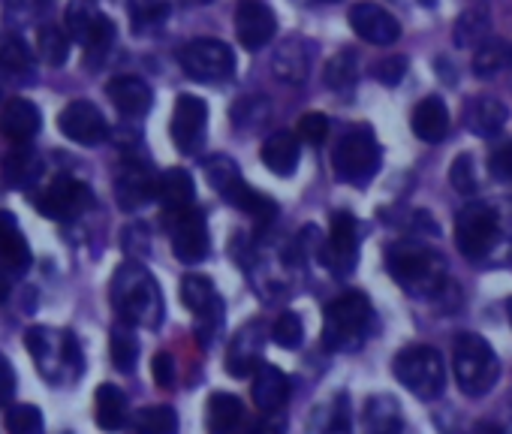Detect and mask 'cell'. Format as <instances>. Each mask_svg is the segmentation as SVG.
Returning a JSON list of instances; mask_svg holds the SVG:
<instances>
[{"instance_id": "cell-58", "label": "cell", "mask_w": 512, "mask_h": 434, "mask_svg": "<svg viewBox=\"0 0 512 434\" xmlns=\"http://www.w3.org/2000/svg\"><path fill=\"white\" fill-rule=\"evenodd\" d=\"M506 317H509V323H512V299L506 302Z\"/></svg>"}, {"instance_id": "cell-28", "label": "cell", "mask_w": 512, "mask_h": 434, "mask_svg": "<svg viewBox=\"0 0 512 434\" xmlns=\"http://www.w3.org/2000/svg\"><path fill=\"white\" fill-rule=\"evenodd\" d=\"M260 157H263V163H266L275 175H281V178L293 175V172H296V166H299V157H302L299 136H296V133H290V130H278V133H272V136L263 142Z\"/></svg>"}, {"instance_id": "cell-14", "label": "cell", "mask_w": 512, "mask_h": 434, "mask_svg": "<svg viewBox=\"0 0 512 434\" xmlns=\"http://www.w3.org/2000/svg\"><path fill=\"white\" fill-rule=\"evenodd\" d=\"M320 260L335 272V275H350L359 260V227L350 211H335L332 214V230L329 239L323 242Z\"/></svg>"}, {"instance_id": "cell-53", "label": "cell", "mask_w": 512, "mask_h": 434, "mask_svg": "<svg viewBox=\"0 0 512 434\" xmlns=\"http://www.w3.org/2000/svg\"><path fill=\"white\" fill-rule=\"evenodd\" d=\"M244 434H284V416L281 413H263L260 419H253Z\"/></svg>"}, {"instance_id": "cell-31", "label": "cell", "mask_w": 512, "mask_h": 434, "mask_svg": "<svg viewBox=\"0 0 512 434\" xmlns=\"http://www.w3.org/2000/svg\"><path fill=\"white\" fill-rule=\"evenodd\" d=\"M410 127L422 142H440L449 133V109H446V103L440 97H425L413 109Z\"/></svg>"}, {"instance_id": "cell-29", "label": "cell", "mask_w": 512, "mask_h": 434, "mask_svg": "<svg viewBox=\"0 0 512 434\" xmlns=\"http://www.w3.org/2000/svg\"><path fill=\"white\" fill-rule=\"evenodd\" d=\"M464 118H467V127H470L476 136H494V133H500L503 124L509 121V109H506L497 97H491V94H476V97L467 103Z\"/></svg>"}, {"instance_id": "cell-26", "label": "cell", "mask_w": 512, "mask_h": 434, "mask_svg": "<svg viewBox=\"0 0 512 434\" xmlns=\"http://www.w3.org/2000/svg\"><path fill=\"white\" fill-rule=\"evenodd\" d=\"M196 199V184L187 169H166L157 175V202L163 205L166 214H181L193 208Z\"/></svg>"}, {"instance_id": "cell-33", "label": "cell", "mask_w": 512, "mask_h": 434, "mask_svg": "<svg viewBox=\"0 0 512 434\" xmlns=\"http://www.w3.org/2000/svg\"><path fill=\"white\" fill-rule=\"evenodd\" d=\"M127 395L112 386V383H103L94 395V416H97V425L103 431H121L127 425Z\"/></svg>"}, {"instance_id": "cell-6", "label": "cell", "mask_w": 512, "mask_h": 434, "mask_svg": "<svg viewBox=\"0 0 512 434\" xmlns=\"http://www.w3.org/2000/svg\"><path fill=\"white\" fill-rule=\"evenodd\" d=\"M25 341H28V350L46 380L64 383V380H73L82 374V353L70 332L34 326V329H28Z\"/></svg>"}, {"instance_id": "cell-60", "label": "cell", "mask_w": 512, "mask_h": 434, "mask_svg": "<svg viewBox=\"0 0 512 434\" xmlns=\"http://www.w3.org/2000/svg\"><path fill=\"white\" fill-rule=\"evenodd\" d=\"M196 4H214V0H196Z\"/></svg>"}, {"instance_id": "cell-42", "label": "cell", "mask_w": 512, "mask_h": 434, "mask_svg": "<svg viewBox=\"0 0 512 434\" xmlns=\"http://www.w3.org/2000/svg\"><path fill=\"white\" fill-rule=\"evenodd\" d=\"M169 16V4L166 0H130V19H133V31L145 34L157 25H163Z\"/></svg>"}, {"instance_id": "cell-36", "label": "cell", "mask_w": 512, "mask_h": 434, "mask_svg": "<svg viewBox=\"0 0 512 434\" xmlns=\"http://www.w3.org/2000/svg\"><path fill=\"white\" fill-rule=\"evenodd\" d=\"M37 58H43L49 67H64L70 58V34L61 25H43L37 31Z\"/></svg>"}, {"instance_id": "cell-32", "label": "cell", "mask_w": 512, "mask_h": 434, "mask_svg": "<svg viewBox=\"0 0 512 434\" xmlns=\"http://www.w3.org/2000/svg\"><path fill=\"white\" fill-rule=\"evenodd\" d=\"M43 175V160L31 145H16L4 160V178L16 190H31Z\"/></svg>"}, {"instance_id": "cell-43", "label": "cell", "mask_w": 512, "mask_h": 434, "mask_svg": "<svg viewBox=\"0 0 512 434\" xmlns=\"http://www.w3.org/2000/svg\"><path fill=\"white\" fill-rule=\"evenodd\" d=\"M7 434H46V419L34 404H13L7 410Z\"/></svg>"}, {"instance_id": "cell-24", "label": "cell", "mask_w": 512, "mask_h": 434, "mask_svg": "<svg viewBox=\"0 0 512 434\" xmlns=\"http://www.w3.org/2000/svg\"><path fill=\"white\" fill-rule=\"evenodd\" d=\"M106 97L112 100V106L127 115V118H142L148 115L151 103H154V91L148 88V82H142L139 76H115L106 85Z\"/></svg>"}, {"instance_id": "cell-45", "label": "cell", "mask_w": 512, "mask_h": 434, "mask_svg": "<svg viewBox=\"0 0 512 434\" xmlns=\"http://www.w3.org/2000/svg\"><path fill=\"white\" fill-rule=\"evenodd\" d=\"M0 61H4V67L10 70L13 82H34V76H31L34 73V55L19 40L0 49Z\"/></svg>"}, {"instance_id": "cell-37", "label": "cell", "mask_w": 512, "mask_h": 434, "mask_svg": "<svg viewBox=\"0 0 512 434\" xmlns=\"http://www.w3.org/2000/svg\"><path fill=\"white\" fill-rule=\"evenodd\" d=\"M512 64V46L503 40H485L482 46H476L473 55V73L476 76H497Z\"/></svg>"}, {"instance_id": "cell-7", "label": "cell", "mask_w": 512, "mask_h": 434, "mask_svg": "<svg viewBox=\"0 0 512 434\" xmlns=\"http://www.w3.org/2000/svg\"><path fill=\"white\" fill-rule=\"evenodd\" d=\"M392 371H395V380L413 392L416 398L422 401H434L443 395V386H446V368H443V359L434 347L428 344H410L404 347L395 362H392Z\"/></svg>"}, {"instance_id": "cell-46", "label": "cell", "mask_w": 512, "mask_h": 434, "mask_svg": "<svg viewBox=\"0 0 512 434\" xmlns=\"http://www.w3.org/2000/svg\"><path fill=\"white\" fill-rule=\"evenodd\" d=\"M272 338H275V344L284 347V350L302 347V341H305V323H302V317H299L296 311H284V314L275 320V326H272Z\"/></svg>"}, {"instance_id": "cell-35", "label": "cell", "mask_w": 512, "mask_h": 434, "mask_svg": "<svg viewBox=\"0 0 512 434\" xmlns=\"http://www.w3.org/2000/svg\"><path fill=\"white\" fill-rule=\"evenodd\" d=\"M311 434H353V419H350V398L335 395L329 404L314 407L311 413Z\"/></svg>"}, {"instance_id": "cell-4", "label": "cell", "mask_w": 512, "mask_h": 434, "mask_svg": "<svg viewBox=\"0 0 512 434\" xmlns=\"http://www.w3.org/2000/svg\"><path fill=\"white\" fill-rule=\"evenodd\" d=\"M452 368H455V380H458L461 392L470 395V398H479V395L491 392L497 377H500V359H497L494 347L476 332L455 335Z\"/></svg>"}, {"instance_id": "cell-9", "label": "cell", "mask_w": 512, "mask_h": 434, "mask_svg": "<svg viewBox=\"0 0 512 434\" xmlns=\"http://www.w3.org/2000/svg\"><path fill=\"white\" fill-rule=\"evenodd\" d=\"M497 211L488 202H467L455 217V245L467 260H482L497 242Z\"/></svg>"}, {"instance_id": "cell-5", "label": "cell", "mask_w": 512, "mask_h": 434, "mask_svg": "<svg viewBox=\"0 0 512 434\" xmlns=\"http://www.w3.org/2000/svg\"><path fill=\"white\" fill-rule=\"evenodd\" d=\"M380 163H383V148L371 127H350L332 151V169L341 184H353V187L371 184L374 175L380 172Z\"/></svg>"}, {"instance_id": "cell-22", "label": "cell", "mask_w": 512, "mask_h": 434, "mask_svg": "<svg viewBox=\"0 0 512 434\" xmlns=\"http://www.w3.org/2000/svg\"><path fill=\"white\" fill-rule=\"evenodd\" d=\"M115 196L124 211H139L145 202L157 199V175L145 163H127L115 178Z\"/></svg>"}, {"instance_id": "cell-39", "label": "cell", "mask_w": 512, "mask_h": 434, "mask_svg": "<svg viewBox=\"0 0 512 434\" xmlns=\"http://www.w3.org/2000/svg\"><path fill=\"white\" fill-rule=\"evenodd\" d=\"M136 434H175L178 431V416L169 404H154L142 407L133 419Z\"/></svg>"}, {"instance_id": "cell-10", "label": "cell", "mask_w": 512, "mask_h": 434, "mask_svg": "<svg viewBox=\"0 0 512 434\" xmlns=\"http://www.w3.org/2000/svg\"><path fill=\"white\" fill-rule=\"evenodd\" d=\"M64 28L70 40L85 46V55H103L115 43V25L106 13H100L88 0H73L67 7Z\"/></svg>"}, {"instance_id": "cell-25", "label": "cell", "mask_w": 512, "mask_h": 434, "mask_svg": "<svg viewBox=\"0 0 512 434\" xmlns=\"http://www.w3.org/2000/svg\"><path fill=\"white\" fill-rule=\"evenodd\" d=\"M311 43L302 37H290L278 52H275V76L287 85H302L311 76Z\"/></svg>"}, {"instance_id": "cell-8", "label": "cell", "mask_w": 512, "mask_h": 434, "mask_svg": "<svg viewBox=\"0 0 512 434\" xmlns=\"http://www.w3.org/2000/svg\"><path fill=\"white\" fill-rule=\"evenodd\" d=\"M178 64L181 70L202 85H217V82H229L235 73V52L223 43V40H193L178 52Z\"/></svg>"}, {"instance_id": "cell-44", "label": "cell", "mask_w": 512, "mask_h": 434, "mask_svg": "<svg viewBox=\"0 0 512 434\" xmlns=\"http://www.w3.org/2000/svg\"><path fill=\"white\" fill-rule=\"evenodd\" d=\"M202 169H205V178H208V184H211L217 193H223L226 187H232V184L241 178V172H238V163H235L232 157H226V154H211V157H205Z\"/></svg>"}, {"instance_id": "cell-21", "label": "cell", "mask_w": 512, "mask_h": 434, "mask_svg": "<svg viewBox=\"0 0 512 434\" xmlns=\"http://www.w3.org/2000/svg\"><path fill=\"white\" fill-rule=\"evenodd\" d=\"M43 127L40 109L25 97H10L0 109V136L10 139L13 145H28Z\"/></svg>"}, {"instance_id": "cell-48", "label": "cell", "mask_w": 512, "mask_h": 434, "mask_svg": "<svg viewBox=\"0 0 512 434\" xmlns=\"http://www.w3.org/2000/svg\"><path fill=\"white\" fill-rule=\"evenodd\" d=\"M449 181L458 193H473L476 190V163L470 154H458L449 169Z\"/></svg>"}, {"instance_id": "cell-11", "label": "cell", "mask_w": 512, "mask_h": 434, "mask_svg": "<svg viewBox=\"0 0 512 434\" xmlns=\"http://www.w3.org/2000/svg\"><path fill=\"white\" fill-rule=\"evenodd\" d=\"M34 205L49 221H76V217H82L94 205V190L73 175H61L46 190H40Z\"/></svg>"}, {"instance_id": "cell-1", "label": "cell", "mask_w": 512, "mask_h": 434, "mask_svg": "<svg viewBox=\"0 0 512 434\" xmlns=\"http://www.w3.org/2000/svg\"><path fill=\"white\" fill-rule=\"evenodd\" d=\"M109 296L121 323L145 329H157L163 323V293L154 275L139 260L118 266V272L112 275Z\"/></svg>"}, {"instance_id": "cell-20", "label": "cell", "mask_w": 512, "mask_h": 434, "mask_svg": "<svg viewBox=\"0 0 512 434\" xmlns=\"http://www.w3.org/2000/svg\"><path fill=\"white\" fill-rule=\"evenodd\" d=\"M290 377L278 368L263 362L260 368L253 371V386H250V398L253 404L260 407V413H281L290 401Z\"/></svg>"}, {"instance_id": "cell-41", "label": "cell", "mask_w": 512, "mask_h": 434, "mask_svg": "<svg viewBox=\"0 0 512 434\" xmlns=\"http://www.w3.org/2000/svg\"><path fill=\"white\" fill-rule=\"evenodd\" d=\"M488 40V10H467L455 22V43L458 46H482Z\"/></svg>"}, {"instance_id": "cell-18", "label": "cell", "mask_w": 512, "mask_h": 434, "mask_svg": "<svg viewBox=\"0 0 512 434\" xmlns=\"http://www.w3.org/2000/svg\"><path fill=\"white\" fill-rule=\"evenodd\" d=\"M266 341H269V329L253 320L247 323L244 329L235 332V338L229 341L226 347V371L232 377H247L253 374L256 368L263 365V350H266Z\"/></svg>"}, {"instance_id": "cell-34", "label": "cell", "mask_w": 512, "mask_h": 434, "mask_svg": "<svg viewBox=\"0 0 512 434\" xmlns=\"http://www.w3.org/2000/svg\"><path fill=\"white\" fill-rule=\"evenodd\" d=\"M401 404L392 395H371L365 404V434H401Z\"/></svg>"}, {"instance_id": "cell-40", "label": "cell", "mask_w": 512, "mask_h": 434, "mask_svg": "<svg viewBox=\"0 0 512 434\" xmlns=\"http://www.w3.org/2000/svg\"><path fill=\"white\" fill-rule=\"evenodd\" d=\"M326 85L332 91H347L356 79H359V55L353 49H341L329 64H326V73H323Z\"/></svg>"}, {"instance_id": "cell-17", "label": "cell", "mask_w": 512, "mask_h": 434, "mask_svg": "<svg viewBox=\"0 0 512 434\" xmlns=\"http://www.w3.org/2000/svg\"><path fill=\"white\" fill-rule=\"evenodd\" d=\"M278 31V16L263 4V0H241L235 7V34L247 52H260L272 43Z\"/></svg>"}, {"instance_id": "cell-13", "label": "cell", "mask_w": 512, "mask_h": 434, "mask_svg": "<svg viewBox=\"0 0 512 434\" xmlns=\"http://www.w3.org/2000/svg\"><path fill=\"white\" fill-rule=\"evenodd\" d=\"M169 217V239L172 251L181 263H202L208 257L211 239H208V224L199 208H187L181 214H166Z\"/></svg>"}, {"instance_id": "cell-38", "label": "cell", "mask_w": 512, "mask_h": 434, "mask_svg": "<svg viewBox=\"0 0 512 434\" xmlns=\"http://www.w3.org/2000/svg\"><path fill=\"white\" fill-rule=\"evenodd\" d=\"M109 353L112 362L121 374H133L136 371V359H139V341L133 335V329L127 323H118L109 335Z\"/></svg>"}, {"instance_id": "cell-59", "label": "cell", "mask_w": 512, "mask_h": 434, "mask_svg": "<svg viewBox=\"0 0 512 434\" xmlns=\"http://www.w3.org/2000/svg\"><path fill=\"white\" fill-rule=\"evenodd\" d=\"M485 434H503V431H500V428H488Z\"/></svg>"}, {"instance_id": "cell-54", "label": "cell", "mask_w": 512, "mask_h": 434, "mask_svg": "<svg viewBox=\"0 0 512 434\" xmlns=\"http://www.w3.org/2000/svg\"><path fill=\"white\" fill-rule=\"evenodd\" d=\"M151 371H154L157 386H172L175 383V359L169 353H157L154 362H151Z\"/></svg>"}, {"instance_id": "cell-15", "label": "cell", "mask_w": 512, "mask_h": 434, "mask_svg": "<svg viewBox=\"0 0 512 434\" xmlns=\"http://www.w3.org/2000/svg\"><path fill=\"white\" fill-rule=\"evenodd\" d=\"M58 130L76 142V145H85V148H97L109 139V121L106 115L88 103V100H73L61 109L58 115Z\"/></svg>"}, {"instance_id": "cell-52", "label": "cell", "mask_w": 512, "mask_h": 434, "mask_svg": "<svg viewBox=\"0 0 512 434\" xmlns=\"http://www.w3.org/2000/svg\"><path fill=\"white\" fill-rule=\"evenodd\" d=\"M16 398V371L10 359L0 353V410H10Z\"/></svg>"}, {"instance_id": "cell-27", "label": "cell", "mask_w": 512, "mask_h": 434, "mask_svg": "<svg viewBox=\"0 0 512 434\" xmlns=\"http://www.w3.org/2000/svg\"><path fill=\"white\" fill-rule=\"evenodd\" d=\"M220 196H223L232 208L250 214L253 221H260V224H272L275 217H278V202L269 199L266 193H260L256 187H250L244 178H238V181H235L232 187H226Z\"/></svg>"}, {"instance_id": "cell-30", "label": "cell", "mask_w": 512, "mask_h": 434, "mask_svg": "<svg viewBox=\"0 0 512 434\" xmlns=\"http://www.w3.org/2000/svg\"><path fill=\"white\" fill-rule=\"evenodd\" d=\"M244 422V404L229 392H214L205 404V428L208 434H238Z\"/></svg>"}, {"instance_id": "cell-56", "label": "cell", "mask_w": 512, "mask_h": 434, "mask_svg": "<svg viewBox=\"0 0 512 434\" xmlns=\"http://www.w3.org/2000/svg\"><path fill=\"white\" fill-rule=\"evenodd\" d=\"M10 299V275L0 269V305H4Z\"/></svg>"}, {"instance_id": "cell-51", "label": "cell", "mask_w": 512, "mask_h": 434, "mask_svg": "<svg viewBox=\"0 0 512 434\" xmlns=\"http://www.w3.org/2000/svg\"><path fill=\"white\" fill-rule=\"evenodd\" d=\"M488 166H491V175H494L497 181H512V139H509V142H500V145L491 151Z\"/></svg>"}, {"instance_id": "cell-47", "label": "cell", "mask_w": 512, "mask_h": 434, "mask_svg": "<svg viewBox=\"0 0 512 434\" xmlns=\"http://www.w3.org/2000/svg\"><path fill=\"white\" fill-rule=\"evenodd\" d=\"M269 115V103L263 97H244L232 106V121L238 130H253L260 127Z\"/></svg>"}, {"instance_id": "cell-55", "label": "cell", "mask_w": 512, "mask_h": 434, "mask_svg": "<svg viewBox=\"0 0 512 434\" xmlns=\"http://www.w3.org/2000/svg\"><path fill=\"white\" fill-rule=\"evenodd\" d=\"M10 82H13V76H10V70L4 67V61H0V100L7 97V88H10Z\"/></svg>"}, {"instance_id": "cell-50", "label": "cell", "mask_w": 512, "mask_h": 434, "mask_svg": "<svg viewBox=\"0 0 512 434\" xmlns=\"http://www.w3.org/2000/svg\"><path fill=\"white\" fill-rule=\"evenodd\" d=\"M404 73H407V58H401V55H392V58H386V61H380L377 67H374V76H377V82L380 85H398L401 79H404Z\"/></svg>"}, {"instance_id": "cell-19", "label": "cell", "mask_w": 512, "mask_h": 434, "mask_svg": "<svg viewBox=\"0 0 512 434\" xmlns=\"http://www.w3.org/2000/svg\"><path fill=\"white\" fill-rule=\"evenodd\" d=\"M350 25L356 31V37L371 46H392L401 37L398 19L389 10H383L380 4H371V0H362V4H356L350 10Z\"/></svg>"}, {"instance_id": "cell-2", "label": "cell", "mask_w": 512, "mask_h": 434, "mask_svg": "<svg viewBox=\"0 0 512 434\" xmlns=\"http://www.w3.org/2000/svg\"><path fill=\"white\" fill-rule=\"evenodd\" d=\"M386 269L389 275L413 296H434L446 284V266L443 257L416 239H401L386 251Z\"/></svg>"}, {"instance_id": "cell-23", "label": "cell", "mask_w": 512, "mask_h": 434, "mask_svg": "<svg viewBox=\"0 0 512 434\" xmlns=\"http://www.w3.org/2000/svg\"><path fill=\"white\" fill-rule=\"evenodd\" d=\"M0 269L16 278L31 269V245L10 211H0Z\"/></svg>"}, {"instance_id": "cell-12", "label": "cell", "mask_w": 512, "mask_h": 434, "mask_svg": "<svg viewBox=\"0 0 512 434\" xmlns=\"http://www.w3.org/2000/svg\"><path fill=\"white\" fill-rule=\"evenodd\" d=\"M181 302L193 311L202 341H211V335L223 326V299L214 281L205 275H187L181 281Z\"/></svg>"}, {"instance_id": "cell-57", "label": "cell", "mask_w": 512, "mask_h": 434, "mask_svg": "<svg viewBox=\"0 0 512 434\" xmlns=\"http://www.w3.org/2000/svg\"><path fill=\"white\" fill-rule=\"evenodd\" d=\"M299 4H335V0H299Z\"/></svg>"}, {"instance_id": "cell-16", "label": "cell", "mask_w": 512, "mask_h": 434, "mask_svg": "<svg viewBox=\"0 0 512 434\" xmlns=\"http://www.w3.org/2000/svg\"><path fill=\"white\" fill-rule=\"evenodd\" d=\"M205 130H208V106H205V100L193 97V94H181L175 100L172 124H169L175 148L181 154H196L199 145L205 142Z\"/></svg>"}, {"instance_id": "cell-49", "label": "cell", "mask_w": 512, "mask_h": 434, "mask_svg": "<svg viewBox=\"0 0 512 434\" xmlns=\"http://www.w3.org/2000/svg\"><path fill=\"white\" fill-rule=\"evenodd\" d=\"M326 136H329V118L323 112L302 115V121H299V139H305L308 145H320V142H326Z\"/></svg>"}, {"instance_id": "cell-3", "label": "cell", "mask_w": 512, "mask_h": 434, "mask_svg": "<svg viewBox=\"0 0 512 434\" xmlns=\"http://www.w3.org/2000/svg\"><path fill=\"white\" fill-rule=\"evenodd\" d=\"M371 320H374V308L371 299L365 293H344L335 302H329L326 308V320H323V344L332 353H356L371 332Z\"/></svg>"}]
</instances>
